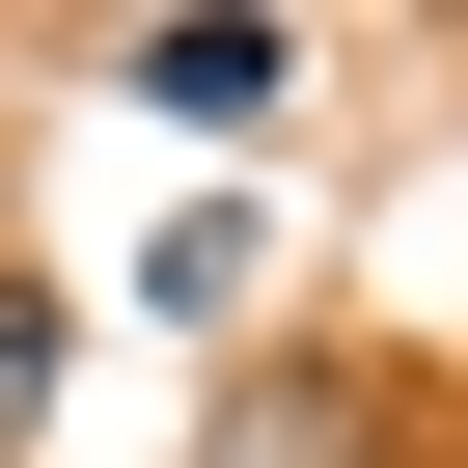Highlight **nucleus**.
I'll use <instances>...</instances> for the list:
<instances>
[{
	"label": "nucleus",
	"instance_id": "obj_3",
	"mask_svg": "<svg viewBox=\"0 0 468 468\" xmlns=\"http://www.w3.org/2000/svg\"><path fill=\"white\" fill-rule=\"evenodd\" d=\"M220 468H331V386H249V441H220Z\"/></svg>",
	"mask_w": 468,
	"mask_h": 468
},
{
	"label": "nucleus",
	"instance_id": "obj_2",
	"mask_svg": "<svg viewBox=\"0 0 468 468\" xmlns=\"http://www.w3.org/2000/svg\"><path fill=\"white\" fill-rule=\"evenodd\" d=\"M28 413H56V303L0 276V441H28Z\"/></svg>",
	"mask_w": 468,
	"mask_h": 468
},
{
	"label": "nucleus",
	"instance_id": "obj_1",
	"mask_svg": "<svg viewBox=\"0 0 468 468\" xmlns=\"http://www.w3.org/2000/svg\"><path fill=\"white\" fill-rule=\"evenodd\" d=\"M111 83H138L165 138H276V111H303V28H249V0H193V28H138Z\"/></svg>",
	"mask_w": 468,
	"mask_h": 468
}]
</instances>
